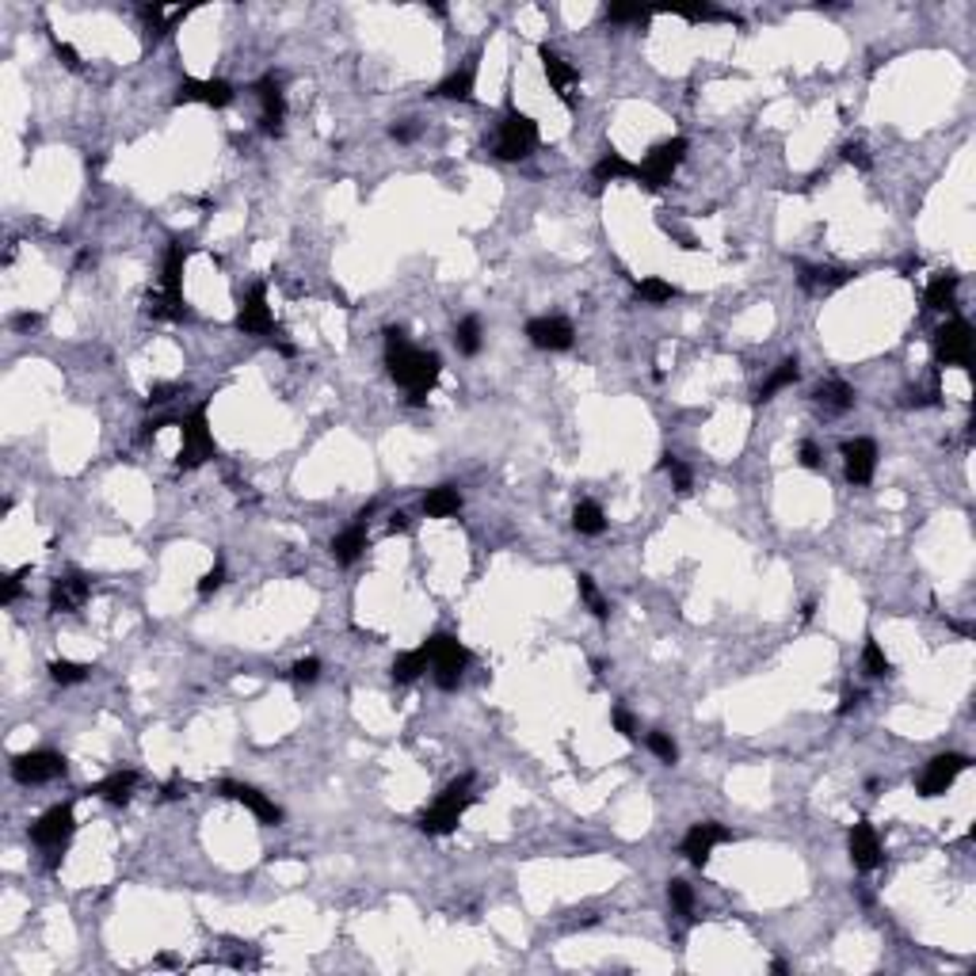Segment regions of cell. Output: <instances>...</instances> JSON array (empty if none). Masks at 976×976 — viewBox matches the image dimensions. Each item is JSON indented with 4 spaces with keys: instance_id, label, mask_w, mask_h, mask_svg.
<instances>
[{
    "instance_id": "6da1fadb",
    "label": "cell",
    "mask_w": 976,
    "mask_h": 976,
    "mask_svg": "<svg viewBox=\"0 0 976 976\" xmlns=\"http://www.w3.org/2000/svg\"><path fill=\"white\" fill-rule=\"evenodd\" d=\"M385 363H389V378L409 389L412 404H424L428 389L435 385V378H439V370H443L439 355L409 348V340H404L401 328H389L385 333Z\"/></svg>"
},
{
    "instance_id": "7a4b0ae2",
    "label": "cell",
    "mask_w": 976,
    "mask_h": 976,
    "mask_svg": "<svg viewBox=\"0 0 976 976\" xmlns=\"http://www.w3.org/2000/svg\"><path fill=\"white\" fill-rule=\"evenodd\" d=\"M470 786H473L470 774L458 778V782H450V790L443 793V798L435 801L424 816H419V832H424V835H450V832H454L458 820H462V813L473 805Z\"/></svg>"
},
{
    "instance_id": "3957f363",
    "label": "cell",
    "mask_w": 976,
    "mask_h": 976,
    "mask_svg": "<svg viewBox=\"0 0 976 976\" xmlns=\"http://www.w3.org/2000/svg\"><path fill=\"white\" fill-rule=\"evenodd\" d=\"M419 649L428 652L431 660V668H435V683H439L443 690H454L458 679H462V671L465 664H470V652H465V644L458 637H450V634H435L428 637Z\"/></svg>"
},
{
    "instance_id": "277c9868",
    "label": "cell",
    "mask_w": 976,
    "mask_h": 976,
    "mask_svg": "<svg viewBox=\"0 0 976 976\" xmlns=\"http://www.w3.org/2000/svg\"><path fill=\"white\" fill-rule=\"evenodd\" d=\"M538 145V126L534 118L519 115L515 108H507L504 123H500V134H497V157L500 160H527Z\"/></svg>"
},
{
    "instance_id": "5b68a950",
    "label": "cell",
    "mask_w": 976,
    "mask_h": 976,
    "mask_svg": "<svg viewBox=\"0 0 976 976\" xmlns=\"http://www.w3.org/2000/svg\"><path fill=\"white\" fill-rule=\"evenodd\" d=\"M214 454V435L206 424V401L184 419V446H179V470H199Z\"/></svg>"
},
{
    "instance_id": "8992f818",
    "label": "cell",
    "mask_w": 976,
    "mask_h": 976,
    "mask_svg": "<svg viewBox=\"0 0 976 976\" xmlns=\"http://www.w3.org/2000/svg\"><path fill=\"white\" fill-rule=\"evenodd\" d=\"M687 149H690L687 138H671V142H664V145H656L652 153L637 164V179H641L644 187H664L668 179H671V172L683 164Z\"/></svg>"
},
{
    "instance_id": "52a82bcc",
    "label": "cell",
    "mask_w": 976,
    "mask_h": 976,
    "mask_svg": "<svg viewBox=\"0 0 976 976\" xmlns=\"http://www.w3.org/2000/svg\"><path fill=\"white\" fill-rule=\"evenodd\" d=\"M65 774V756H57V752H23L12 759V778L23 786H42V782H54V778H62Z\"/></svg>"
},
{
    "instance_id": "ba28073f",
    "label": "cell",
    "mask_w": 976,
    "mask_h": 976,
    "mask_svg": "<svg viewBox=\"0 0 976 976\" xmlns=\"http://www.w3.org/2000/svg\"><path fill=\"white\" fill-rule=\"evenodd\" d=\"M935 355L942 363H957V367H969L972 358V324L969 321H950L942 324L935 333Z\"/></svg>"
},
{
    "instance_id": "9c48e42d",
    "label": "cell",
    "mask_w": 976,
    "mask_h": 976,
    "mask_svg": "<svg viewBox=\"0 0 976 976\" xmlns=\"http://www.w3.org/2000/svg\"><path fill=\"white\" fill-rule=\"evenodd\" d=\"M176 103H206V108H229L233 103V84L229 81H191L184 77L176 84Z\"/></svg>"
},
{
    "instance_id": "30bf717a",
    "label": "cell",
    "mask_w": 976,
    "mask_h": 976,
    "mask_svg": "<svg viewBox=\"0 0 976 976\" xmlns=\"http://www.w3.org/2000/svg\"><path fill=\"white\" fill-rule=\"evenodd\" d=\"M527 336L538 351H568L576 340V328L565 317H534L527 324Z\"/></svg>"
},
{
    "instance_id": "8fae6325",
    "label": "cell",
    "mask_w": 976,
    "mask_h": 976,
    "mask_svg": "<svg viewBox=\"0 0 976 976\" xmlns=\"http://www.w3.org/2000/svg\"><path fill=\"white\" fill-rule=\"evenodd\" d=\"M969 767V759L965 756H935L927 763V771L920 778V793L923 798H938V793H946L954 782H957V774Z\"/></svg>"
},
{
    "instance_id": "7c38bea8",
    "label": "cell",
    "mask_w": 976,
    "mask_h": 976,
    "mask_svg": "<svg viewBox=\"0 0 976 976\" xmlns=\"http://www.w3.org/2000/svg\"><path fill=\"white\" fill-rule=\"evenodd\" d=\"M729 839H732L729 828H721V824L705 820V824H695V828L683 835V854L695 866H705V862H710V854H713V847L717 843H729Z\"/></svg>"
},
{
    "instance_id": "4fadbf2b",
    "label": "cell",
    "mask_w": 976,
    "mask_h": 976,
    "mask_svg": "<svg viewBox=\"0 0 976 976\" xmlns=\"http://www.w3.org/2000/svg\"><path fill=\"white\" fill-rule=\"evenodd\" d=\"M245 336H263V333H272V309H267V287H252L248 298L240 302L237 309V321H233Z\"/></svg>"
},
{
    "instance_id": "5bb4252c",
    "label": "cell",
    "mask_w": 976,
    "mask_h": 976,
    "mask_svg": "<svg viewBox=\"0 0 976 976\" xmlns=\"http://www.w3.org/2000/svg\"><path fill=\"white\" fill-rule=\"evenodd\" d=\"M69 835H73V808L69 805H54L50 813H42L39 824L31 828V839L47 851H57Z\"/></svg>"
},
{
    "instance_id": "9a60e30c",
    "label": "cell",
    "mask_w": 976,
    "mask_h": 976,
    "mask_svg": "<svg viewBox=\"0 0 976 976\" xmlns=\"http://www.w3.org/2000/svg\"><path fill=\"white\" fill-rule=\"evenodd\" d=\"M538 57H542V69H546V77L553 84V92L561 96V103L565 108H576V84H580L576 69L568 65L561 54H553L549 47H538Z\"/></svg>"
},
{
    "instance_id": "2e32d148",
    "label": "cell",
    "mask_w": 976,
    "mask_h": 976,
    "mask_svg": "<svg viewBox=\"0 0 976 976\" xmlns=\"http://www.w3.org/2000/svg\"><path fill=\"white\" fill-rule=\"evenodd\" d=\"M221 798H233V801H240V805H245L248 813L256 816L260 824H279V820H282V808H279L272 798H263L260 790L245 786V782H221Z\"/></svg>"
},
{
    "instance_id": "e0dca14e",
    "label": "cell",
    "mask_w": 976,
    "mask_h": 976,
    "mask_svg": "<svg viewBox=\"0 0 976 976\" xmlns=\"http://www.w3.org/2000/svg\"><path fill=\"white\" fill-rule=\"evenodd\" d=\"M847 843H851V862H854V869L869 874V869L881 866V839H877V832L869 828L866 820L854 824L851 835H847Z\"/></svg>"
},
{
    "instance_id": "ac0fdd59",
    "label": "cell",
    "mask_w": 976,
    "mask_h": 976,
    "mask_svg": "<svg viewBox=\"0 0 976 976\" xmlns=\"http://www.w3.org/2000/svg\"><path fill=\"white\" fill-rule=\"evenodd\" d=\"M88 595H92V588H88V580L81 573L57 576L54 588H50V610L54 614H73V610H81L88 603Z\"/></svg>"
},
{
    "instance_id": "d6986e66",
    "label": "cell",
    "mask_w": 976,
    "mask_h": 976,
    "mask_svg": "<svg viewBox=\"0 0 976 976\" xmlns=\"http://www.w3.org/2000/svg\"><path fill=\"white\" fill-rule=\"evenodd\" d=\"M843 458H847V480L851 485H869V480H874V465H877L874 439H847Z\"/></svg>"
},
{
    "instance_id": "ffe728a7",
    "label": "cell",
    "mask_w": 976,
    "mask_h": 976,
    "mask_svg": "<svg viewBox=\"0 0 976 976\" xmlns=\"http://www.w3.org/2000/svg\"><path fill=\"white\" fill-rule=\"evenodd\" d=\"M256 99H260V108H263V130L267 134H279L282 130V118H287V96H282L279 77H263L256 84Z\"/></svg>"
},
{
    "instance_id": "44dd1931",
    "label": "cell",
    "mask_w": 976,
    "mask_h": 976,
    "mask_svg": "<svg viewBox=\"0 0 976 976\" xmlns=\"http://www.w3.org/2000/svg\"><path fill=\"white\" fill-rule=\"evenodd\" d=\"M370 512H374V507L358 512V519L351 523V527L333 538V557H336L340 565H351V561L363 557V549H367V515H370Z\"/></svg>"
},
{
    "instance_id": "7402d4cb",
    "label": "cell",
    "mask_w": 976,
    "mask_h": 976,
    "mask_svg": "<svg viewBox=\"0 0 976 976\" xmlns=\"http://www.w3.org/2000/svg\"><path fill=\"white\" fill-rule=\"evenodd\" d=\"M134 790H138V774L134 771H115V774L103 778V782H96L88 793H96V798L111 801V805H126L134 798Z\"/></svg>"
},
{
    "instance_id": "603a6c76",
    "label": "cell",
    "mask_w": 976,
    "mask_h": 976,
    "mask_svg": "<svg viewBox=\"0 0 976 976\" xmlns=\"http://www.w3.org/2000/svg\"><path fill=\"white\" fill-rule=\"evenodd\" d=\"M473 84H477V57H470L462 69H454L450 77L435 88V96H443V99H473Z\"/></svg>"
},
{
    "instance_id": "cb8c5ba5",
    "label": "cell",
    "mask_w": 976,
    "mask_h": 976,
    "mask_svg": "<svg viewBox=\"0 0 976 976\" xmlns=\"http://www.w3.org/2000/svg\"><path fill=\"white\" fill-rule=\"evenodd\" d=\"M798 279L808 294H828L835 287H843V282H851V272H839V267H805Z\"/></svg>"
},
{
    "instance_id": "d4e9b609",
    "label": "cell",
    "mask_w": 976,
    "mask_h": 976,
    "mask_svg": "<svg viewBox=\"0 0 976 976\" xmlns=\"http://www.w3.org/2000/svg\"><path fill=\"white\" fill-rule=\"evenodd\" d=\"M424 512L431 519H446V515H458L462 512V492L454 485H439V488H431L428 497H424Z\"/></svg>"
},
{
    "instance_id": "484cf974",
    "label": "cell",
    "mask_w": 976,
    "mask_h": 976,
    "mask_svg": "<svg viewBox=\"0 0 976 976\" xmlns=\"http://www.w3.org/2000/svg\"><path fill=\"white\" fill-rule=\"evenodd\" d=\"M816 404H820L824 412H847L851 404H854V389H851L847 382L832 378V382H824V385L816 389Z\"/></svg>"
},
{
    "instance_id": "4316f807",
    "label": "cell",
    "mask_w": 976,
    "mask_h": 976,
    "mask_svg": "<svg viewBox=\"0 0 976 976\" xmlns=\"http://www.w3.org/2000/svg\"><path fill=\"white\" fill-rule=\"evenodd\" d=\"M798 378H801V363H798V358H782V363H778V370L771 374L767 382L759 385V397H756V401H771L774 393H782V389H790V385L798 382Z\"/></svg>"
},
{
    "instance_id": "83f0119b",
    "label": "cell",
    "mask_w": 976,
    "mask_h": 976,
    "mask_svg": "<svg viewBox=\"0 0 976 976\" xmlns=\"http://www.w3.org/2000/svg\"><path fill=\"white\" fill-rule=\"evenodd\" d=\"M592 176L599 179V184H614V179H637V164H629L622 153H614V149H610V153L592 168Z\"/></svg>"
},
{
    "instance_id": "f1b7e54d",
    "label": "cell",
    "mask_w": 976,
    "mask_h": 976,
    "mask_svg": "<svg viewBox=\"0 0 976 976\" xmlns=\"http://www.w3.org/2000/svg\"><path fill=\"white\" fill-rule=\"evenodd\" d=\"M428 652L424 649H412V652H401L397 660H393V683H416L419 675L428 671Z\"/></svg>"
},
{
    "instance_id": "f546056e",
    "label": "cell",
    "mask_w": 976,
    "mask_h": 976,
    "mask_svg": "<svg viewBox=\"0 0 976 976\" xmlns=\"http://www.w3.org/2000/svg\"><path fill=\"white\" fill-rule=\"evenodd\" d=\"M573 527L580 534H603L607 531V519H603V507H599L595 500H580L576 504V512H573Z\"/></svg>"
},
{
    "instance_id": "4dcf8cb0",
    "label": "cell",
    "mask_w": 976,
    "mask_h": 976,
    "mask_svg": "<svg viewBox=\"0 0 976 976\" xmlns=\"http://www.w3.org/2000/svg\"><path fill=\"white\" fill-rule=\"evenodd\" d=\"M957 282H961L957 275H938V279L927 287V309H954Z\"/></svg>"
},
{
    "instance_id": "1f68e13d",
    "label": "cell",
    "mask_w": 976,
    "mask_h": 976,
    "mask_svg": "<svg viewBox=\"0 0 976 976\" xmlns=\"http://www.w3.org/2000/svg\"><path fill=\"white\" fill-rule=\"evenodd\" d=\"M679 294L671 287V282H664V279H641L637 282V298L644 306H664V302H671V298Z\"/></svg>"
},
{
    "instance_id": "d6a6232c",
    "label": "cell",
    "mask_w": 976,
    "mask_h": 976,
    "mask_svg": "<svg viewBox=\"0 0 976 976\" xmlns=\"http://www.w3.org/2000/svg\"><path fill=\"white\" fill-rule=\"evenodd\" d=\"M862 668H866V675H877V679H881V675H889V671H893L889 656H885V649H881V644H877L874 637H869V641H866V649H862Z\"/></svg>"
},
{
    "instance_id": "836d02e7",
    "label": "cell",
    "mask_w": 976,
    "mask_h": 976,
    "mask_svg": "<svg viewBox=\"0 0 976 976\" xmlns=\"http://www.w3.org/2000/svg\"><path fill=\"white\" fill-rule=\"evenodd\" d=\"M88 671H92L88 664H73V660H54V664H50V679L62 683V687H69V683H84Z\"/></svg>"
},
{
    "instance_id": "e575fe53",
    "label": "cell",
    "mask_w": 976,
    "mask_h": 976,
    "mask_svg": "<svg viewBox=\"0 0 976 976\" xmlns=\"http://www.w3.org/2000/svg\"><path fill=\"white\" fill-rule=\"evenodd\" d=\"M454 343H458L462 355H477L480 351V321L477 317H465L458 324V333H454Z\"/></svg>"
},
{
    "instance_id": "d590c367",
    "label": "cell",
    "mask_w": 976,
    "mask_h": 976,
    "mask_svg": "<svg viewBox=\"0 0 976 976\" xmlns=\"http://www.w3.org/2000/svg\"><path fill=\"white\" fill-rule=\"evenodd\" d=\"M576 583H580V599H583V603H588V607H592V614H595V618H599V622H607V614H610V607H607V599H603V595H599V588H595V580H592L588 573H583V576H580Z\"/></svg>"
},
{
    "instance_id": "8d00e7d4",
    "label": "cell",
    "mask_w": 976,
    "mask_h": 976,
    "mask_svg": "<svg viewBox=\"0 0 976 976\" xmlns=\"http://www.w3.org/2000/svg\"><path fill=\"white\" fill-rule=\"evenodd\" d=\"M649 752H652L660 763H668V767H675V763H679V747H675V740L668 737V732H649Z\"/></svg>"
},
{
    "instance_id": "74e56055",
    "label": "cell",
    "mask_w": 976,
    "mask_h": 976,
    "mask_svg": "<svg viewBox=\"0 0 976 976\" xmlns=\"http://www.w3.org/2000/svg\"><path fill=\"white\" fill-rule=\"evenodd\" d=\"M668 900H671V908L679 911V915H690V911H695V889H690L687 881H679V877L668 885Z\"/></svg>"
},
{
    "instance_id": "f35d334b",
    "label": "cell",
    "mask_w": 976,
    "mask_h": 976,
    "mask_svg": "<svg viewBox=\"0 0 976 976\" xmlns=\"http://www.w3.org/2000/svg\"><path fill=\"white\" fill-rule=\"evenodd\" d=\"M660 470L671 473V480H675V488H679V492H690V470H687V465H683L679 458H675V454H664V462H660Z\"/></svg>"
},
{
    "instance_id": "ab89813d",
    "label": "cell",
    "mask_w": 976,
    "mask_h": 976,
    "mask_svg": "<svg viewBox=\"0 0 976 976\" xmlns=\"http://www.w3.org/2000/svg\"><path fill=\"white\" fill-rule=\"evenodd\" d=\"M607 20L610 23H644L649 20V12L637 8V4H614V8H607Z\"/></svg>"
},
{
    "instance_id": "60d3db41",
    "label": "cell",
    "mask_w": 976,
    "mask_h": 976,
    "mask_svg": "<svg viewBox=\"0 0 976 976\" xmlns=\"http://www.w3.org/2000/svg\"><path fill=\"white\" fill-rule=\"evenodd\" d=\"M290 675H294L298 683H317V675H321V660H317V656H306V660H298V664H294V671H290Z\"/></svg>"
},
{
    "instance_id": "b9f144b4",
    "label": "cell",
    "mask_w": 976,
    "mask_h": 976,
    "mask_svg": "<svg viewBox=\"0 0 976 976\" xmlns=\"http://www.w3.org/2000/svg\"><path fill=\"white\" fill-rule=\"evenodd\" d=\"M23 576H27V568H20V573H12L8 580H4V592H0V603L4 607H12L20 599V592H23Z\"/></svg>"
},
{
    "instance_id": "7bdbcfd3",
    "label": "cell",
    "mask_w": 976,
    "mask_h": 976,
    "mask_svg": "<svg viewBox=\"0 0 976 976\" xmlns=\"http://www.w3.org/2000/svg\"><path fill=\"white\" fill-rule=\"evenodd\" d=\"M843 160H847V164H854V168L869 172V153H866V145H859V142L843 145Z\"/></svg>"
},
{
    "instance_id": "ee69618b",
    "label": "cell",
    "mask_w": 976,
    "mask_h": 976,
    "mask_svg": "<svg viewBox=\"0 0 976 976\" xmlns=\"http://www.w3.org/2000/svg\"><path fill=\"white\" fill-rule=\"evenodd\" d=\"M221 583H225V568H221V561H218V565L210 568V573L199 580V595H214V592L221 588Z\"/></svg>"
},
{
    "instance_id": "f6af8a7d",
    "label": "cell",
    "mask_w": 976,
    "mask_h": 976,
    "mask_svg": "<svg viewBox=\"0 0 976 976\" xmlns=\"http://www.w3.org/2000/svg\"><path fill=\"white\" fill-rule=\"evenodd\" d=\"M54 54H57V62H62L65 69H73V73H77V69H81V54H77V50H73V47H69V42H54Z\"/></svg>"
},
{
    "instance_id": "bcb514c9",
    "label": "cell",
    "mask_w": 976,
    "mask_h": 976,
    "mask_svg": "<svg viewBox=\"0 0 976 976\" xmlns=\"http://www.w3.org/2000/svg\"><path fill=\"white\" fill-rule=\"evenodd\" d=\"M610 717H614V729H618L626 740H637V725H634V717H629L626 710H614Z\"/></svg>"
},
{
    "instance_id": "7dc6e473",
    "label": "cell",
    "mask_w": 976,
    "mask_h": 976,
    "mask_svg": "<svg viewBox=\"0 0 976 976\" xmlns=\"http://www.w3.org/2000/svg\"><path fill=\"white\" fill-rule=\"evenodd\" d=\"M801 465H805V470H820V465H824V458H820V446H816V443H808V439L801 443Z\"/></svg>"
},
{
    "instance_id": "c3c4849f",
    "label": "cell",
    "mask_w": 976,
    "mask_h": 976,
    "mask_svg": "<svg viewBox=\"0 0 976 976\" xmlns=\"http://www.w3.org/2000/svg\"><path fill=\"white\" fill-rule=\"evenodd\" d=\"M176 393H179L176 385H153V389H149V397H145V404H168Z\"/></svg>"
},
{
    "instance_id": "681fc988",
    "label": "cell",
    "mask_w": 976,
    "mask_h": 976,
    "mask_svg": "<svg viewBox=\"0 0 976 976\" xmlns=\"http://www.w3.org/2000/svg\"><path fill=\"white\" fill-rule=\"evenodd\" d=\"M401 531H409V515L397 512L393 519H389V534H401Z\"/></svg>"
},
{
    "instance_id": "f907efd6",
    "label": "cell",
    "mask_w": 976,
    "mask_h": 976,
    "mask_svg": "<svg viewBox=\"0 0 976 976\" xmlns=\"http://www.w3.org/2000/svg\"><path fill=\"white\" fill-rule=\"evenodd\" d=\"M859 702H862V695H859V690H847V695H843V705H839V713H851V710H854V705H859Z\"/></svg>"
},
{
    "instance_id": "816d5d0a",
    "label": "cell",
    "mask_w": 976,
    "mask_h": 976,
    "mask_svg": "<svg viewBox=\"0 0 976 976\" xmlns=\"http://www.w3.org/2000/svg\"><path fill=\"white\" fill-rule=\"evenodd\" d=\"M389 134H393L397 142H412V138H416V126H393Z\"/></svg>"
},
{
    "instance_id": "f5cc1de1",
    "label": "cell",
    "mask_w": 976,
    "mask_h": 976,
    "mask_svg": "<svg viewBox=\"0 0 976 976\" xmlns=\"http://www.w3.org/2000/svg\"><path fill=\"white\" fill-rule=\"evenodd\" d=\"M12 324H16V328H35V324H39V313H20V317L12 321Z\"/></svg>"
}]
</instances>
